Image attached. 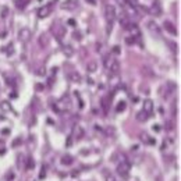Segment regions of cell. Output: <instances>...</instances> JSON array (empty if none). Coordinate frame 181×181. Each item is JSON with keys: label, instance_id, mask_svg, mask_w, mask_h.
<instances>
[{"label": "cell", "instance_id": "6da1fadb", "mask_svg": "<svg viewBox=\"0 0 181 181\" xmlns=\"http://www.w3.org/2000/svg\"><path fill=\"white\" fill-rule=\"evenodd\" d=\"M105 17H106V21H107L106 31H107V33H110V32H112V28H113V24L116 21V7L113 4L105 6Z\"/></svg>", "mask_w": 181, "mask_h": 181}, {"label": "cell", "instance_id": "7bdbcfd3", "mask_svg": "<svg viewBox=\"0 0 181 181\" xmlns=\"http://www.w3.org/2000/svg\"><path fill=\"white\" fill-rule=\"evenodd\" d=\"M117 1L120 3V4H121V7H124V6H125V3H127L125 0H117Z\"/></svg>", "mask_w": 181, "mask_h": 181}, {"label": "cell", "instance_id": "ab89813d", "mask_svg": "<svg viewBox=\"0 0 181 181\" xmlns=\"http://www.w3.org/2000/svg\"><path fill=\"white\" fill-rule=\"evenodd\" d=\"M71 144H73V139H71V137H68L67 138V146H71Z\"/></svg>", "mask_w": 181, "mask_h": 181}, {"label": "cell", "instance_id": "f6af8a7d", "mask_svg": "<svg viewBox=\"0 0 181 181\" xmlns=\"http://www.w3.org/2000/svg\"><path fill=\"white\" fill-rule=\"evenodd\" d=\"M14 1H16V3H17V1H20V0H14Z\"/></svg>", "mask_w": 181, "mask_h": 181}, {"label": "cell", "instance_id": "4316f807", "mask_svg": "<svg viewBox=\"0 0 181 181\" xmlns=\"http://www.w3.org/2000/svg\"><path fill=\"white\" fill-rule=\"evenodd\" d=\"M21 142H22V139L18 137V138H16L14 141H13V145H11V146H13V148H16V146H18V145H21Z\"/></svg>", "mask_w": 181, "mask_h": 181}, {"label": "cell", "instance_id": "4dcf8cb0", "mask_svg": "<svg viewBox=\"0 0 181 181\" xmlns=\"http://www.w3.org/2000/svg\"><path fill=\"white\" fill-rule=\"evenodd\" d=\"M36 74L38 75H45V74H46V70L43 68V67H41L39 70H36Z\"/></svg>", "mask_w": 181, "mask_h": 181}, {"label": "cell", "instance_id": "74e56055", "mask_svg": "<svg viewBox=\"0 0 181 181\" xmlns=\"http://www.w3.org/2000/svg\"><path fill=\"white\" fill-rule=\"evenodd\" d=\"M73 35H74V39H78V41L81 39V33H80V32H74Z\"/></svg>", "mask_w": 181, "mask_h": 181}, {"label": "cell", "instance_id": "5bb4252c", "mask_svg": "<svg viewBox=\"0 0 181 181\" xmlns=\"http://www.w3.org/2000/svg\"><path fill=\"white\" fill-rule=\"evenodd\" d=\"M165 29L169 32V33H171V35H177V29L171 21H165Z\"/></svg>", "mask_w": 181, "mask_h": 181}, {"label": "cell", "instance_id": "52a82bcc", "mask_svg": "<svg viewBox=\"0 0 181 181\" xmlns=\"http://www.w3.org/2000/svg\"><path fill=\"white\" fill-rule=\"evenodd\" d=\"M146 27H148V29H149L150 33H153L155 36L159 38L160 35H162V29H160V27L155 21H149L148 24H146Z\"/></svg>", "mask_w": 181, "mask_h": 181}, {"label": "cell", "instance_id": "7a4b0ae2", "mask_svg": "<svg viewBox=\"0 0 181 181\" xmlns=\"http://www.w3.org/2000/svg\"><path fill=\"white\" fill-rule=\"evenodd\" d=\"M52 107H53L57 113H61L63 110H66V112H67V110H70V109H71V100H70L68 96L66 95L64 98H61V99H60L56 105H52Z\"/></svg>", "mask_w": 181, "mask_h": 181}, {"label": "cell", "instance_id": "bcb514c9", "mask_svg": "<svg viewBox=\"0 0 181 181\" xmlns=\"http://www.w3.org/2000/svg\"><path fill=\"white\" fill-rule=\"evenodd\" d=\"M105 1H106V0H105Z\"/></svg>", "mask_w": 181, "mask_h": 181}, {"label": "cell", "instance_id": "f546056e", "mask_svg": "<svg viewBox=\"0 0 181 181\" xmlns=\"http://www.w3.org/2000/svg\"><path fill=\"white\" fill-rule=\"evenodd\" d=\"M67 24H68L70 27H75V25H77V21H75L74 18H70L68 21H67Z\"/></svg>", "mask_w": 181, "mask_h": 181}, {"label": "cell", "instance_id": "484cf974", "mask_svg": "<svg viewBox=\"0 0 181 181\" xmlns=\"http://www.w3.org/2000/svg\"><path fill=\"white\" fill-rule=\"evenodd\" d=\"M70 78H71V81H73V82H80V81H81L80 74H78V73H75V71L70 74Z\"/></svg>", "mask_w": 181, "mask_h": 181}, {"label": "cell", "instance_id": "5b68a950", "mask_svg": "<svg viewBox=\"0 0 181 181\" xmlns=\"http://www.w3.org/2000/svg\"><path fill=\"white\" fill-rule=\"evenodd\" d=\"M31 29H28V28H21L20 31H18V41L22 43H28L31 41Z\"/></svg>", "mask_w": 181, "mask_h": 181}, {"label": "cell", "instance_id": "44dd1931", "mask_svg": "<svg viewBox=\"0 0 181 181\" xmlns=\"http://www.w3.org/2000/svg\"><path fill=\"white\" fill-rule=\"evenodd\" d=\"M148 117H149V116H148V114H146V113H145L144 110H141V112L137 113V120H138L139 123L146 121V120H148Z\"/></svg>", "mask_w": 181, "mask_h": 181}, {"label": "cell", "instance_id": "d4e9b609", "mask_svg": "<svg viewBox=\"0 0 181 181\" xmlns=\"http://www.w3.org/2000/svg\"><path fill=\"white\" fill-rule=\"evenodd\" d=\"M125 107H127V103H125L124 100H120V102H118L117 109H116V110H117V113H121V112H124V110H125Z\"/></svg>", "mask_w": 181, "mask_h": 181}, {"label": "cell", "instance_id": "d6a6232c", "mask_svg": "<svg viewBox=\"0 0 181 181\" xmlns=\"http://www.w3.org/2000/svg\"><path fill=\"white\" fill-rule=\"evenodd\" d=\"M6 82H7V85H11V86L16 85V84H14V81L11 80V78H6Z\"/></svg>", "mask_w": 181, "mask_h": 181}, {"label": "cell", "instance_id": "d590c367", "mask_svg": "<svg viewBox=\"0 0 181 181\" xmlns=\"http://www.w3.org/2000/svg\"><path fill=\"white\" fill-rule=\"evenodd\" d=\"M106 181H116V178H114L112 174H107V176H106Z\"/></svg>", "mask_w": 181, "mask_h": 181}, {"label": "cell", "instance_id": "cb8c5ba5", "mask_svg": "<svg viewBox=\"0 0 181 181\" xmlns=\"http://www.w3.org/2000/svg\"><path fill=\"white\" fill-rule=\"evenodd\" d=\"M33 167H35V162H33V159L29 156V157H27V165H25V169H27V170H32Z\"/></svg>", "mask_w": 181, "mask_h": 181}, {"label": "cell", "instance_id": "277c9868", "mask_svg": "<svg viewBox=\"0 0 181 181\" xmlns=\"http://www.w3.org/2000/svg\"><path fill=\"white\" fill-rule=\"evenodd\" d=\"M116 18H118V21H120V24H121V27H127L128 24H130V20H128V16L127 13L124 11V9L123 7H120V10H116Z\"/></svg>", "mask_w": 181, "mask_h": 181}, {"label": "cell", "instance_id": "7c38bea8", "mask_svg": "<svg viewBox=\"0 0 181 181\" xmlns=\"http://www.w3.org/2000/svg\"><path fill=\"white\" fill-rule=\"evenodd\" d=\"M114 61H116V57L113 56V54H109V56H106L105 59H103V64H105V68L109 70L110 67H112L113 64H114Z\"/></svg>", "mask_w": 181, "mask_h": 181}, {"label": "cell", "instance_id": "7402d4cb", "mask_svg": "<svg viewBox=\"0 0 181 181\" xmlns=\"http://www.w3.org/2000/svg\"><path fill=\"white\" fill-rule=\"evenodd\" d=\"M86 70H88V73H95L98 70V63L96 61H89L86 64Z\"/></svg>", "mask_w": 181, "mask_h": 181}, {"label": "cell", "instance_id": "4fadbf2b", "mask_svg": "<svg viewBox=\"0 0 181 181\" xmlns=\"http://www.w3.org/2000/svg\"><path fill=\"white\" fill-rule=\"evenodd\" d=\"M49 41H50V36H49V33H42L41 36H39V45H41V48H46L49 45Z\"/></svg>", "mask_w": 181, "mask_h": 181}, {"label": "cell", "instance_id": "8fae6325", "mask_svg": "<svg viewBox=\"0 0 181 181\" xmlns=\"http://www.w3.org/2000/svg\"><path fill=\"white\" fill-rule=\"evenodd\" d=\"M148 116H150L152 113H153V102L150 100V99H146V100H144V109H142Z\"/></svg>", "mask_w": 181, "mask_h": 181}, {"label": "cell", "instance_id": "b9f144b4", "mask_svg": "<svg viewBox=\"0 0 181 181\" xmlns=\"http://www.w3.org/2000/svg\"><path fill=\"white\" fill-rule=\"evenodd\" d=\"M86 1H88L90 6H96V0H86Z\"/></svg>", "mask_w": 181, "mask_h": 181}, {"label": "cell", "instance_id": "d6986e66", "mask_svg": "<svg viewBox=\"0 0 181 181\" xmlns=\"http://www.w3.org/2000/svg\"><path fill=\"white\" fill-rule=\"evenodd\" d=\"M152 14H155L156 17H159L160 14H162V9H160V4L157 3V1H155L153 6H152Z\"/></svg>", "mask_w": 181, "mask_h": 181}, {"label": "cell", "instance_id": "f1b7e54d", "mask_svg": "<svg viewBox=\"0 0 181 181\" xmlns=\"http://www.w3.org/2000/svg\"><path fill=\"white\" fill-rule=\"evenodd\" d=\"M45 177H46V169L42 167V170H41V173H39V178L42 180V178H45Z\"/></svg>", "mask_w": 181, "mask_h": 181}, {"label": "cell", "instance_id": "30bf717a", "mask_svg": "<svg viewBox=\"0 0 181 181\" xmlns=\"http://www.w3.org/2000/svg\"><path fill=\"white\" fill-rule=\"evenodd\" d=\"M84 128L81 127L80 124H75L74 127H73V137H74L77 141H80V139H82V137H84Z\"/></svg>", "mask_w": 181, "mask_h": 181}, {"label": "cell", "instance_id": "83f0119b", "mask_svg": "<svg viewBox=\"0 0 181 181\" xmlns=\"http://www.w3.org/2000/svg\"><path fill=\"white\" fill-rule=\"evenodd\" d=\"M135 42H137V41H135L134 38H125V43H127V45H134Z\"/></svg>", "mask_w": 181, "mask_h": 181}, {"label": "cell", "instance_id": "60d3db41", "mask_svg": "<svg viewBox=\"0 0 181 181\" xmlns=\"http://www.w3.org/2000/svg\"><path fill=\"white\" fill-rule=\"evenodd\" d=\"M1 134H4V135H7V134H10V130H9V128H4V130L1 131Z\"/></svg>", "mask_w": 181, "mask_h": 181}, {"label": "cell", "instance_id": "9a60e30c", "mask_svg": "<svg viewBox=\"0 0 181 181\" xmlns=\"http://www.w3.org/2000/svg\"><path fill=\"white\" fill-rule=\"evenodd\" d=\"M63 53L66 57H73V56H74V49H73V46H70V45H64Z\"/></svg>", "mask_w": 181, "mask_h": 181}, {"label": "cell", "instance_id": "ac0fdd59", "mask_svg": "<svg viewBox=\"0 0 181 181\" xmlns=\"http://www.w3.org/2000/svg\"><path fill=\"white\" fill-rule=\"evenodd\" d=\"M73 162H74V157L70 156V155H64L63 157H61V165H64V166L73 165Z\"/></svg>", "mask_w": 181, "mask_h": 181}, {"label": "cell", "instance_id": "e0dca14e", "mask_svg": "<svg viewBox=\"0 0 181 181\" xmlns=\"http://www.w3.org/2000/svg\"><path fill=\"white\" fill-rule=\"evenodd\" d=\"M0 110H3V112L9 113L11 112V105L9 100H1L0 102Z\"/></svg>", "mask_w": 181, "mask_h": 181}, {"label": "cell", "instance_id": "ba28073f", "mask_svg": "<svg viewBox=\"0 0 181 181\" xmlns=\"http://www.w3.org/2000/svg\"><path fill=\"white\" fill-rule=\"evenodd\" d=\"M78 7V0H66L61 3V9L63 10H68V11H73Z\"/></svg>", "mask_w": 181, "mask_h": 181}, {"label": "cell", "instance_id": "2e32d148", "mask_svg": "<svg viewBox=\"0 0 181 181\" xmlns=\"http://www.w3.org/2000/svg\"><path fill=\"white\" fill-rule=\"evenodd\" d=\"M107 71H109V73H110L112 75H117L118 73H120V64H118L117 60L114 61V64H113V66L109 70H107Z\"/></svg>", "mask_w": 181, "mask_h": 181}, {"label": "cell", "instance_id": "8d00e7d4", "mask_svg": "<svg viewBox=\"0 0 181 181\" xmlns=\"http://www.w3.org/2000/svg\"><path fill=\"white\" fill-rule=\"evenodd\" d=\"M7 11H9V9H7V7H3V10H1V17L7 16Z\"/></svg>", "mask_w": 181, "mask_h": 181}, {"label": "cell", "instance_id": "ffe728a7", "mask_svg": "<svg viewBox=\"0 0 181 181\" xmlns=\"http://www.w3.org/2000/svg\"><path fill=\"white\" fill-rule=\"evenodd\" d=\"M141 139H142L144 142H146V144H152V145L156 144L155 138H150V137H149V135H148L146 133H142V134H141Z\"/></svg>", "mask_w": 181, "mask_h": 181}, {"label": "cell", "instance_id": "9c48e42d", "mask_svg": "<svg viewBox=\"0 0 181 181\" xmlns=\"http://www.w3.org/2000/svg\"><path fill=\"white\" fill-rule=\"evenodd\" d=\"M52 3L50 4H46V6H42L39 10H38V17L39 18H46V17L50 14V11H52Z\"/></svg>", "mask_w": 181, "mask_h": 181}, {"label": "cell", "instance_id": "8992f818", "mask_svg": "<svg viewBox=\"0 0 181 181\" xmlns=\"http://www.w3.org/2000/svg\"><path fill=\"white\" fill-rule=\"evenodd\" d=\"M125 29H127L130 33H131V38H134L137 42H139V36H141V32H139V28L135 25V24H133V22H130L127 27H125Z\"/></svg>", "mask_w": 181, "mask_h": 181}, {"label": "cell", "instance_id": "836d02e7", "mask_svg": "<svg viewBox=\"0 0 181 181\" xmlns=\"http://www.w3.org/2000/svg\"><path fill=\"white\" fill-rule=\"evenodd\" d=\"M120 52H121V50H120V46H114V48H113V53L120 54Z\"/></svg>", "mask_w": 181, "mask_h": 181}, {"label": "cell", "instance_id": "f35d334b", "mask_svg": "<svg viewBox=\"0 0 181 181\" xmlns=\"http://www.w3.org/2000/svg\"><path fill=\"white\" fill-rule=\"evenodd\" d=\"M35 88H36L38 90H43V85H41V84H36V85H35Z\"/></svg>", "mask_w": 181, "mask_h": 181}, {"label": "cell", "instance_id": "ee69618b", "mask_svg": "<svg viewBox=\"0 0 181 181\" xmlns=\"http://www.w3.org/2000/svg\"><path fill=\"white\" fill-rule=\"evenodd\" d=\"M53 78H50V80H49V85H50V86H52V84H53Z\"/></svg>", "mask_w": 181, "mask_h": 181}, {"label": "cell", "instance_id": "e575fe53", "mask_svg": "<svg viewBox=\"0 0 181 181\" xmlns=\"http://www.w3.org/2000/svg\"><path fill=\"white\" fill-rule=\"evenodd\" d=\"M166 128H167L169 131H170V130H173V123H171V121H167V123H166Z\"/></svg>", "mask_w": 181, "mask_h": 181}, {"label": "cell", "instance_id": "603a6c76", "mask_svg": "<svg viewBox=\"0 0 181 181\" xmlns=\"http://www.w3.org/2000/svg\"><path fill=\"white\" fill-rule=\"evenodd\" d=\"M102 107H103V112H105V113L109 112V107H110V100L107 102V98H103V99H102Z\"/></svg>", "mask_w": 181, "mask_h": 181}, {"label": "cell", "instance_id": "1f68e13d", "mask_svg": "<svg viewBox=\"0 0 181 181\" xmlns=\"http://www.w3.org/2000/svg\"><path fill=\"white\" fill-rule=\"evenodd\" d=\"M9 46H10V48L7 49V54H9V56H11V54L14 53V48H13V45H9Z\"/></svg>", "mask_w": 181, "mask_h": 181}, {"label": "cell", "instance_id": "3957f363", "mask_svg": "<svg viewBox=\"0 0 181 181\" xmlns=\"http://www.w3.org/2000/svg\"><path fill=\"white\" fill-rule=\"evenodd\" d=\"M130 170H131V165H130L128 160H125V162H120V163H118L117 173L123 180H128V177H130Z\"/></svg>", "mask_w": 181, "mask_h": 181}]
</instances>
